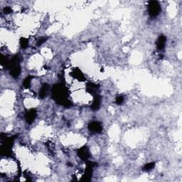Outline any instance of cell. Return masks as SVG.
Here are the masks:
<instances>
[{"mask_svg": "<svg viewBox=\"0 0 182 182\" xmlns=\"http://www.w3.org/2000/svg\"><path fill=\"white\" fill-rule=\"evenodd\" d=\"M68 90L64 85L56 84L53 87L52 95L56 102L63 106L68 107L72 105L71 101L68 99Z\"/></svg>", "mask_w": 182, "mask_h": 182, "instance_id": "6da1fadb", "label": "cell"}, {"mask_svg": "<svg viewBox=\"0 0 182 182\" xmlns=\"http://www.w3.org/2000/svg\"><path fill=\"white\" fill-rule=\"evenodd\" d=\"M6 68L10 70V75L13 78H17L19 77L20 73H21V66L19 64V56H15L12 59L10 60V62H9Z\"/></svg>", "mask_w": 182, "mask_h": 182, "instance_id": "7a4b0ae2", "label": "cell"}, {"mask_svg": "<svg viewBox=\"0 0 182 182\" xmlns=\"http://www.w3.org/2000/svg\"><path fill=\"white\" fill-rule=\"evenodd\" d=\"M148 12L152 17H155L161 12V6L158 2L150 1L148 4Z\"/></svg>", "mask_w": 182, "mask_h": 182, "instance_id": "3957f363", "label": "cell"}, {"mask_svg": "<svg viewBox=\"0 0 182 182\" xmlns=\"http://www.w3.org/2000/svg\"><path fill=\"white\" fill-rule=\"evenodd\" d=\"M88 129L93 133H100L103 131V126L98 121H93L88 125Z\"/></svg>", "mask_w": 182, "mask_h": 182, "instance_id": "277c9868", "label": "cell"}, {"mask_svg": "<svg viewBox=\"0 0 182 182\" xmlns=\"http://www.w3.org/2000/svg\"><path fill=\"white\" fill-rule=\"evenodd\" d=\"M37 112L36 109H30L26 112L25 113V120L26 122L29 124H31L37 118Z\"/></svg>", "mask_w": 182, "mask_h": 182, "instance_id": "5b68a950", "label": "cell"}, {"mask_svg": "<svg viewBox=\"0 0 182 182\" xmlns=\"http://www.w3.org/2000/svg\"><path fill=\"white\" fill-rule=\"evenodd\" d=\"M77 154L78 155V157L84 161H87V159L90 158V157H91L89 149L87 147H83L81 148H80V149L78 150Z\"/></svg>", "mask_w": 182, "mask_h": 182, "instance_id": "8992f818", "label": "cell"}, {"mask_svg": "<svg viewBox=\"0 0 182 182\" xmlns=\"http://www.w3.org/2000/svg\"><path fill=\"white\" fill-rule=\"evenodd\" d=\"M86 90L89 93L92 94V95H93L94 96L98 95V92L99 91V86L95 83H87Z\"/></svg>", "mask_w": 182, "mask_h": 182, "instance_id": "52a82bcc", "label": "cell"}, {"mask_svg": "<svg viewBox=\"0 0 182 182\" xmlns=\"http://www.w3.org/2000/svg\"><path fill=\"white\" fill-rule=\"evenodd\" d=\"M166 41H167V37L164 35H161L157 40L156 45L158 50H162L165 48Z\"/></svg>", "mask_w": 182, "mask_h": 182, "instance_id": "ba28073f", "label": "cell"}, {"mask_svg": "<svg viewBox=\"0 0 182 182\" xmlns=\"http://www.w3.org/2000/svg\"><path fill=\"white\" fill-rule=\"evenodd\" d=\"M101 105V97L99 95L94 96V100L93 104L91 105V110L93 111H96L99 110Z\"/></svg>", "mask_w": 182, "mask_h": 182, "instance_id": "9c48e42d", "label": "cell"}, {"mask_svg": "<svg viewBox=\"0 0 182 182\" xmlns=\"http://www.w3.org/2000/svg\"><path fill=\"white\" fill-rule=\"evenodd\" d=\"M48 89H49V85L48 84L46 83L43 85L39 91V98L43 99L46 97L47 93H48Z\"/></svg>", "mask_w": 182, "mask_h": 182, "instance_id": "30bf717a", "label": "cell"}, {"mask_svg": "<svg viewBox=\"0 0 182 182\" xmlns=\"http://www.w3.org/2000/svg\"><path fill=\"white\" fill-rule=\"evenodd\" d=\"M72 74H73V77L76 78V79H78L79 81H83L85 79L83 74L82 73V72L80 71L79 69H75Z\"/></svg>", "mask_w": 182, "mask_h": 182, "instance_id": "8fae6325", "label": "cell"}, {"mask_svg": "<svg viewBox=\"0 0 182 182\" xmlns=\"http://www.w3.org/2000/svg\"><path fill=\"white\" fill-rule=\"evenodd\" d=\"M32 78H33L32 76H29L25 78V79H24L23 82V85L25 88H29V87H30L31 82V80H32Z\"/></svg>", "mask_w": 182, "mask_h": 182, "instance_id": "7c38bea8", "label": "cell"}, {"mask_svg": "<svg viewBox=\"0 0 182 182\" xmlns=\"http://www.w3.org/2000/svg\"><path fill=\"white\" fill-rule=\"evenodd\" d=\"M19 44H20V46L22 48H27L28 45H29V41L28 39H25V38H21V39H20V41H19Z\"/></svg>", "mask_w": 182, "mask_h": 182, "instance_id": "4fadbf2b", "label": "cell"}, {"mask_svg": "<svg viewBox=\"0 0 182 182\" xmlns=\"http://www.w3.org/2000/svg\"><path fill=\"white\" fill-rule=\"evenodd\" d=\"M155 167V163L154 162H150V163H148L147 165H145V167H143V169L145 171H150L152 170V168H154Z\"/></svg>", "mask_w": 182, "mask_h": 182, "instance_id": "5bb4252c", "label": "cell"}, {"mask_svg": "<svg viewBox=\"0 0 182 182\" xmlns=\"http://www.w3.org/2000/svg\"><path fill=\"white\" fill-rule=\"evenodd\" d=\"M47 39H48V38L45 37H43L39 38V39H38L37 42V46H41V45L43 44H44V43L47 41Z\"/></svg>", "mask_w": 182, "mask_h": 182, "instance_id": "9a60e30c", "label": "cell"}, {"mask_svg": "<svg viewBox=\"0 0 182 182\" xmlns=\"http://www.w3.org/2000/svg\"><path fill=\"white\" fill-rule=\"evenodd\" d=\"M124 100H125V98L122 95H118L116 97V99H115L116 104L122 105L123 103V102H124Z\"/></svg>", "mask_w": 182, "mask_h": 182, "instance_id": "2e32d148", "label": "cell"}, {"mask_svg": "<svg viewBox=\"0 0 182 182\" xmlns=\"http://www.w3.org/2000/svg\"><path fill=\"white\" fill-rule=\"evenodd\" d=\"M4 12L5 13V14H10V13L12 12V8L10 7V6H6V7L4 8Z\"/></svg>", "mask_w": 182, "mask_h": 182, "instance_id": "e0dca14e", "label": "cell"}]
</instances>
